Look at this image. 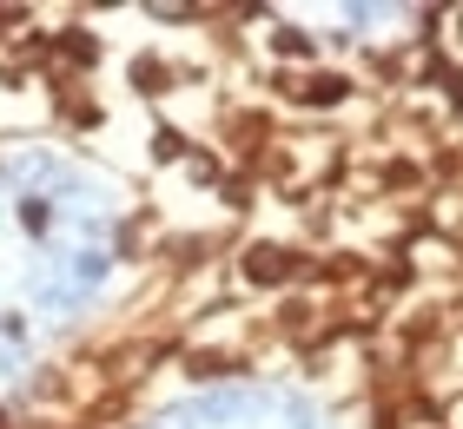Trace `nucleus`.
Segmentation results:
<instances>
[{
    "label": "nucleus",
    "instance_id": "f257e3e1",
    "mask_svg": "<svg viewBox=\"0 0 463 429\" xmlns=\"http://www.w3.org/2000/svg\"><path fill=\"white\" fill-rule=\"evenodd\" d=\"M245 277L251 284H285V277H298V257L279 245H259V251H245Z\"/></svg>",
    "mask_w": 463,
    "mask_h": 429
},
{
    "label": "nucleus",
    "instance_id": "f03ea898",
    "mask_svg": "<svg viewBox=\"0 0 463 429\" xmlns=\"http://www.w3.org/2000/svg\"><path fill=\"white\" fill-rule=\"evenodd\" d=\"M133 86H139V93H165V86H173V73H165L159 60H139V67H133Z\"/></svg>",
    "mask_w": 463,
    "mask_h": 429
},
{
    "label": "nucleus",
    "instance_id": "7ed1b4c3",
    "mask_svg": "<svg viewBox=\"0 0 463 429\" xmlns=\"http://www.w3.org/2000/svg\"><path fill=\"white\" fill-rule=\"evenodd\" d=\"M345 93H351V86H345L338 73H325V79H311V86H305V99H318V106H338Z\"/></svg>",
    "mask_w": 463,
    "mask_h": 429
},
{
    "label": "nucleus",
    "instance_id": "20e7f679",
    "mask_svg": "<svg viewBox=\"0 0 463 429\" xmlns=\"http://www.w3.org/2000/svg\"><path fill=\"white\" fill-rule=\"evenodd\" d=\"M20 20H27L20 7H0V33H7V27H20Z\"/></svg>",
    "mask_w": 463,
    "mask_h": 429
}]
</instances>
